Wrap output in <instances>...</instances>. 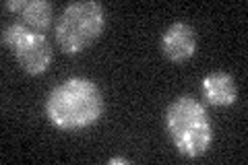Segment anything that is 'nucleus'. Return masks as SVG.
<instances>
[{
    "instance_id": "7",
    "label": "nucleus",
    "mask_w": 248,
    "mask_h": 165,
    "mask_svg": "<svg viewBox=\"0 0 248 165\" xmlns=\"http://www.w3.org/2000/svg\"><path fill=\"white\" fill-rule=\"evenodd\" d=\"M203 93L211 105H232L238 99L236 81L230 73L215 70L203 78Z\"/></svg>"
},
{
    "instance_id": "2",
    "label": "nucleus",
    "mask_w": 248,
    "mask_h": 165,
    "mask_svg": "<svg viewBox=\"0 0 248 165\" xmlns=\"http://www.w3.org/2000/svg\"><path fill=\"white\" fill-rule=\"evenodd\" d=\"M166 128L184 157H201L211 147L213 132L207 109L190 95L178 97L168 105Z\"/></svg>"
},
{
    "instance_id": "1",
    "label": "nucleus",
    "mask_w": 248,
    "mask_h": 165,
    "mask_svg": "<svg viewBox=\"0 0 248 165\" xmlns=\"http://www.w3.org/2000/svg\"><path fill=\"white\" fill-rule=\"evenodd\" d=\"M104 112V97L97 85L83 76L66 78L56 85L46 99V114L54 126L79 130L97 122Z\"/></svg>"
},
{
    "instance_id": "5",
    "label": "nucleus",
    "mask_w": 248,
    "mask_h": 165,
    "mask_svg": "<svg viewBox=\"0 0 248 165\" xmlns=\"http://www.w3.org/2000/svg\"><path fill=\"white\" fill-rule=\"evenodd\" d=\"M4 9L17 13V21L33 33H44L54 17V6L48 0H6Z\"/></svg>"
},
{
    "instance_id": "8",
    "label": "nucleus",
    "mask_w": 248,
    "mask_h": 165,
    "mask_svg": "<svg viewBox=\"0 0 248 165\" xmlns=\"http://www.w3.org/2000/svg\"><path fill=\"white\" fill-rule=\"evenodd\" d=\"M27 27L23 25L21 21H15V23H11V25H6L4 29H2V44L4 45H11V48H15V44L19 42V39L27 33Z\"/></svg>"
},
{
    "instance_id": "6",
    "label": "nucleus",
    "mask_w": 248,
    "mask_h": 165,
    "mask_svg": "<svg viewBox=\"0 0 248 165\" xmlns=\"http://www.w3.org/2000/svg\"><path fill=\"white\" fill-rule=\"evenodd\" d=\"M197 50V33L188 23H174L161 35V52L172 62L188 60Z\"/></svg>"
},
{
    "instance_id": "9",
    "label": "nucleus",
    "mask_w": 248,
    "mask_h": 165,
    "mask_svg": "<svg viewBox=\"0 0 248 165\" xmlns=\"http://www.w3.org/2000/svg\"><path fill=\"white\" fill-rule=\"evenodd\" d=\"M110 163L114 165V163H126V159L124 157H114V159H110Z\"/></svg>"
},
{
    "instance_id": "4",
    "label": "nucleus",
    "mask_w": 248,
    "mask_h": 165,
    "mask_svg": "<svg viewBox=\"0 0 248 165\" xmlns=\"http://www.w3.org/2000/svg\"><path fill=\"white\" fill-rule=\"evenodd\" d=\"M15 56H17L19 66L29 75H42L46 68L52 64L54 52L50 42L44 33H33L27 31L17 44H15Z\"/></svg>"
},
{
    "instance_id": "3",
    "label": "nucleus",
    "mask_w": 248,
    "mask_h": 165,
    "mask_svg": "<svg viewBox=\"0 0 248 165\" xmlns=\"http://www.w3.org/2000/svg\"><path fill=\"white\" fill-rule=\"evenodd\" d=\"M104 27L106 13L99 2H95V0L71 2L62 11L56 25L58 45L66 54H77L95 42L102 35Z\"/></svg>"
}]
</instances>
